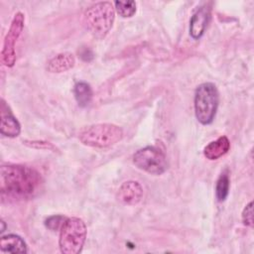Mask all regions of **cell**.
Masks as SVG:
<instances>
[{
  "label": "cell",
  "mask_w": 254,
  "mask_h": 254,
  "mask_svg": "<svg viewBox=\"0 0 254 254\" xmlns=\"http://www.w3.org/2000/svg\"><path fill=\"white\" fill-rule=\"evenodd\" d=\"M43 180L34 169L22 165H8L1 168L2 195L14 198H29L41 190Z\"/></svg>",
  "instance_id": "cell-1"
},
{
  "label": "cell",
  "mask_w": 254,
  "mask_h": 254,
  "mask_svg": "<svg viewBox=\"0 0 254 254\" xmlns=\"http://www.w3.org/2000/svg\"><path fill=\"white\" fill-rule=\"evenodd\" d=\"M114 20L115 8L108 1H101L91 5L83 14V25L98 40L105 38L113 26Z\"/></svg>",
  "instance_id": "cell-2"
},
{
  "label": "cell",
  "mask_w": 254,
  "mask_h": 254,
  "mask_svg": "<svg viewBox=\"0 0 254 254\" xmlns=\"http://www.w3.org/2000/svg\"><path fill=\"white\" fill-rule=\"evenodd\" d=\"M123 138V130L111 123H97L82 128L78 133L79 141L88 147H110Z\"/></svg>",
  "instance_id": "cell-3"
},
{
  "label": "cell",
  "mask_w": 254,
  "mask_h": 254,
  "mask_svg": "<svg viewBox=\"0 0 254 254\" xmlns=\"http://www.w3.org/2000/svg\"><path fill=\"white\" fill-rule=\"evenodd\" d=\"M219 103L217 87L212 82L199 84L194 93V114L199 123L208 125L212 123Z\"/></svg>",
  "instance_id": "cell-4"
},
{
  "label": "cell",
  "mask_w": 254,
  "mask_h": 254,
  "mask_svg": "<svg viewBox=\"0 0 254 254\" xmlns=\"http://www.w3.org/2000/svg\"><path fill=\"white\" fill-rule=\"evenodd\" d=\"M86 225L78 217H68L60 232L59 246L64 254H78L81 252L86 239Z\"/></svg>",
  "instance_id": "cell-5"
},
{
  "label": "cell",
  "mask_w": 254,
  "mask_h": 254,
  "mask_svg": "<svg viewBox=\"0 0 254 254\" xmlns=\"http://www.w3.org/2000/svg\"><path fill=\"white\" fill-rule=\"evenodd\" d=\"M133 163L138 169L154 176H160L168 169L166 153L159 146H147L139 149L133 155Z\"/></svg>",
  "instance_id": "cell-6"
},
{
  "label": "cell",
  "mask_w": 254,
  "mask_h": 254,
  "mask_svg": "<svg viewBox=\"0 0 254 254\" xmlns=\"http://www.w3.org/2000/svg\"><path fill=\"white\" fill-rule=\"evenodd\" d=\"M24 24V14L22 12H17L11 22L8 33L5 36L3 49L1 52V62L5 66L11 67L16 63V43L23 32Z\"/></svg>",
  "instance_id": "cell-7"
},
{
  "label": "cell",
  "mask_w": 254,
  "mask_h": 254,
  "mask_svg": "<svg viewBox=\"0 0 254 254\" xmlns=\"http://www.w3.org/2000/svg\"><path fill=\"white\" fill-rule=\"evenodd\" d=\"M143 188L136 181L124 182L117 192L118 199L127 205H136L143 197Z\"/></svg>",
  "instance_id": "cell-8"
},
{
  "label": "cell",
  "mask_w": 254,
  "mask_h": 254,
  "mask_svg": "<svg viewBox=\"0 0 254 254\" xmlns=\"http://www.w3.org/2000/svg\"><path fill=\"white\" fill-rule=\"evenodd\" d=\"M210 18L209 8L200 7L191 16L190 21V35L192 39L198 40L202 37Z\"/></svg>",
  "instance_id": "cell-9"
},
{
  "label": "cell",
  "mask_w": 254,
  "mask_h": 254,
  "mask_svg": "<svg viewBox=\"0 0 254 254\" xmlns=\"http://www.w3.org/2000/svg\"><path fill=\"white\" fill-rule=\"evenodd\" d=\"M6 104L4 100H2L1 106V124H0V132L2 135L10 138H14L19 136L21 132V125L16 117L10 112L5 110Z\"/></svg>",
  "instance_id": "cell-10"
},
{
  "label": "cell",
  "mask_w": 254,
  "mask_h": 254,
  "mask_svg": "<svg viewBox=\"0 0 254 254\" xmlns=\"http://www.w3.org/2000/svg\"><path fill=\"white\" fill-rule=\"evenodd\" d=\"M75 59L70 53H61L53 57L47 64V69L53 73L64 72L74 66Z\"/></svg>",
  "instance_id": "cell-11"
},
{
  "label": "cell",
  "mask_w": 254,
  "mask_h": 254,
  "mask_svg": "<svg viewBox=\"0 0 254 254\" xmlns=\"http://www.w3.org/2000/svg\"><path fill=\"white\" fill-rule=\"evenodd\" d=\"M230 149V141L226 136H220L210 142L203 149V155L208 160H217L224 156Z\"/></svg>",
  "instance_id": "cell-12"
},
{
  "label": "cell",
  "mask_w": 254,
  "mask_h": 254,
  "mask_svg": "<svg viewBox=\"0 0 254 254\" xmlns=\"http://www.w3.org/2000/svg\"><path fill=\"white\" fill-rule=\"evenodd\" d=\"M0 249L3 253H27L28 247L22 237L16 234H7L0 239Z\"/></svg>",
  "instance_id": "cell-13"
},
{
  "label": "cell",
  "mask_w": 254,
  "mask_h": 254,
  "mask_svg": "<svg viewBox=\"0 0 254 254\" xmlns=\"http://www.w3.org/2000/svg\"><path fill=\"white\" fill-rule=\"evenodd\" d=\"M73 95L78 106L86 107L92 100L93 91L89 83L85 81H77L73 86Z\"/></svg>",
  "instance_id": "cell-14"
},
{
  "label": "cell",
  "mask_w": 254,
  "mask_h": 254,
  "mask_svg": "<svg viewBox=\"0 0 254 254\" xmlns=\"http://www.w3.org/2000/svg\"><path fill=\"white\" fill-rule=\"evenodd\" d=\"M230 187V180L227 171L221 173L215 185V196L218 201H224L228 195Z\"/></svg>",
  "instance_id": "cell-15"
},
{
  "label": "cell",
  "mask_w": 254,
  "mask_h": 254,
  "mask_svg": "<svg viewBox=\"0 0 254 254\" xmlns=\"http://www.w3.org/2000/svg\"><path fill=\"white\" fill-rule=\"evenodd\" d=\"M114 8L119 16L122 18H131L136 13V2L129 0V1H115Z\"/></svg>",
  "instance_id": "cell-16"
},
{
  "label": "cell",
  "mask_w": 254,
  "mask_h": 254,
  "mask_svg": "<svg viewBox=\"0 0 254 254\" xmlns=\"http://www.w3.org/2000/svg\"><path fill=\"white\" fill-rule=\"evenodd\" d=\"M65 219H66V217H64V215H60V214L52 215L45 220V225H46V227H48L50 230H53V231L61 230Z\"/></svg>",
  "instance_id": "cell-17"
},
{
  "label": "cell",
  "mask_w": 254,
  "mask_h": 254,
  "mask_svg": "<svg viewBox=\"0 0 254 254\" xmlns=\"http://www.w3.org/2000/svg\"><path fill=\"white\" fill-rule=\"evenodd\" d=\"M25 145L31 147V148H35V149H42V150H51L56 152L58 149L55 145H53L50 142L47 141H39V140H33V141H29V140H25L23 142Z\"/></svg>",
  "instance_id": "cell-18"
},
{
  "label": "cell",
  "mask_w": 254,
  "mask_h": 254,
  "mask_svg": "<svg viewBox=\"0 0 254 254\" xmlns=\"http://www.w3.org/2000/svg\"><path fill=\"white\" fill-rule=\"evenodd\" d=\"M242 222L244 225L253 227V202H248L242 211Z\"/></svg>",
  "instance_id": "cell-19"
},
{
  "label": "cell",
  "mask_w": 254,
  "mask_h": 254,
  "mask_svg": "<svg viewBox=\"0 0 254 254\" xmlns=\"http://www.w3.org/2000/svg\"><path fill=\"white\" fill-rule=\"evenodd\" d=\"M79 54H80V58L85 62H89L93 59V54L89 49L85 48V49L81 50V52Z\"/></svg>",
  "instance_id": "cell-20"
}]
</instances>
